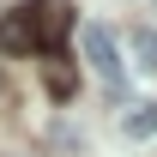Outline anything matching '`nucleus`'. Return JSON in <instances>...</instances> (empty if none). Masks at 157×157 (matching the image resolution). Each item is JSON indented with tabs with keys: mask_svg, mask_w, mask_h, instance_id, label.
Returning a JSON list of instances; mask_svg holds the SVG:
<instances>
[{
	"mask_svg": "<svg viewBox=\"0 0 157 157\" xmlns=\"http://www.w3.org/2000/svg\"><path fill=\"white\" fill-rule=\"evenodd\" d=\"M139 60L157 67V30H139Z\"/></svg>",
	"mask_w": 157,
	"mask_h": 157,
	"instance_id": "39448f33",
	"label": "nucleus"
},
{
	"mask_svg": "<svg viewBox=\"0 0 157 157\" xmlns=\"http://www.w3.org/2000/svg\"><path fill=\"white\" fill-rule=\"evenodd\" d=\"M0 48H6V55H30V48H36L30 12H6V18H0Z\"/></svg>",
	"mask_w": 157,
	"mask_h": 157,
	"instance_id": "7ed1b4c3",
	"label": "nucleus"
},
{
	"mask_svg": "<svg viewBox=\"0 0 157 157\" xmlns=\"http://www.w3.org/2000/svg\"><path fill=\"white\" fill-rule=\"evenodd\" d=\"M42 78H48V91H55V97H73V85H78V78H73V67H67L60 55L42 67Z\"/></svg>",
	"mask_w": 157,
	"mask_h": 157,
	"instance_id": "20e7f679",
	"label": "nucleus"
},
{
	"mask_svg": "<svg viewBox=\"0 0 157 157\" xmlns=\"http://www.w3.org/2000/svg\"><path fill=\"white\" fill-rule=\"evenodd\" d=\"M78 42H85V60L103 73V85H109V91H121V78H127V73H121L115 30H109V24H85V30H78Z\"/></svg>",
	"mask_w": 157,
	"mask_h": 157,
	"instance_id": "f257e3e1",
	"label": "nucleus"
},
{
	"mask_svg": "<svg viewBox=\"0 0 157 157\" xmlns=\"http://www.w3.org/2000/svg\"><path fill=\"white\" fill-rule=\"evenodd\" d=\"M127 133H157V109H151V115H133V121H127Z\"/></svg>",
	"mask_w": 157,
	"mask_h": 157,
	"instance_id": "423d86ee",
	"label": "nucleus"
},
{
	"mask_svg": "<svg viewBox=\"0 0 157 157\" xmlns=\"http://www.w3.org/2000/svg\"><path fill=\"white\" fill-rule=\"evenodd\" d=\"M30 24H36V42H60L73 30V6L67 0H36L30 6Z\"/></svg>",
	"mask_w": 157,
	"mask_h": 157,
	"instance_id": "f03ea898",
	"label": "nucleus"
}]
</instances>
